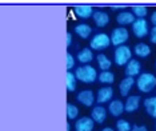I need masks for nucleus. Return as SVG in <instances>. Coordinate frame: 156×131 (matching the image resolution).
<instances>
[{"instance_id":"nucleus-3","label":"nucleus","mask_w":156,"mask_h":131,"mask_svg":"<svg viewBox=\"0 0 156 131\" xmlns=\"http://www.w3.org/2000/svg\"><path fill=\"white\" fill-rule=\"evenodd\" d=\"M113 56H115V63L118 66H126L132 60L131 59L132 58V51L127 45H120V47L116 48Z\"/></svg>"},{"instance_id":"nucleus-22","label":"nucleus","mask_w":156,"mask_h":131,"mask_svg":"<svg viewBox=\"0 0 156 131\" xmlns=\"http://www.w3.org/2000/svg\"><path fill=\"white\" fill-rule=\"evenodd\" d=\"M96 60H98V64H99V68L103 70V71H108L109 68H111V60H109L105 55L103 54H99L96 56Z\"/></svg>"},{"instance_id":"nucleus-6","label":"nucleus","mask_w":156,"mask_h":131,"mask_svg":"<svg viewBox=\"0 0 156 131\" xmlns=\"http://www.w3.org/2000/svg\"><path fill=\"white\" fill-rule=\"evenodd\" d=\"M132 31L136 38H145L148 34V23L144 19H136L132 24Z\"/></svg>"},{"instance_id":"nucleus-18","label":"nucleus","mask_w":156,"mask_h":131,"mask_svg":"<svg viewBox=\"0 0 156 131\" xmlns=\"http://www.w3.org/2000/svg\"><path fill=\"white\" fill-rule=\"evenodd\" d=\"M144 108H145V112H147L150 116L156 118V96L145 99L144 100Z\"/></svg>"},{"instance_id":"nucleus-27","label":"nucleus","mask_w":156,"mask_h":131,"mask_svg":"<svg viewBox=\"0 0 156 131\" xmlns=\"http://www.w3.org/2000/svg\"><path fill=\"white\" fill-rule=\"evenodd\" d=\"M131 125L128 120H124V119H120L116 122V130L118 131H131Z\"/></svg>"},{"instance_id":"nucleus-26","label":"nucleus","mask_w":156,"mask_h":131,"mask_svg":"<svg viewBox=\"0 0 156 131\" xmlns=\"http://www.w3.org/2000/svg\"><path fill=\"white\" fill-rule=\"evenodd\" d=\"M132 13L135 15V17H137V19H144V16L147 15V8L143 7V5L133 7V8H132Z\"/></svg>"},{"instance_id":"nucleus-31","label":"nucleus","mask_w":156,"mask_h":131,"mask_svg":"<svg viewBox=\"0 0 156 131\" xmlns=\"http://www.w3.org/2000/svg\"><path fill=\"white\" fill-rule=\"evenodd\" d=\"M71 43H72V34L68 32L67 34V47H69Z\"/></svg>"},{"instance_id":"nucleus-11","label":"nucleus","mask_w":156,"mask_h":131,"mask_svg":"<svg viewBox=\"0 0 156 131\" xmlns=\"http://www.w3.org/2000/svg\"><path fill=\"white\" fill-rule=\"evenodd\" d=\"M92 19H94L95 24H96L98 27H105L107 24L109 23V16L107 12H103V11H95L94 15H92Z\"/></svg>"},{"instance_id":"nucleus-14","label":"nucleus","mask_w":156,"mask_h":131,"mask_svg":"<svg viewBox=\"0 0 156 131\" xmlns=\"http://www.w3.org/2000/svg\"><path fill=\"white\" fill-rule=\"evenodd\" d=\"M139 103H140V96L137 95H132V96L127 98V102L124 104V108H126L127 112H135L137 108H139Z\"/></svg>"},{"instance_id":"nucleus-23","label":"nucleus","mask_w":156,"mask_h":131,"mask_svg":"<svg viewBox=\"0 0 156 131\" xmlns=\"http://www.w3.org/2000/svg\"><path fill=\"white\" fill-rule=\"evenodd\" d=\"M115 80V75L111 71H101V74L99 75V82L103 84H112Z\"/></svg>"},{"instance_id":"nucleus-29","label":"nucleus","mask_w":156,"mask_h":131,"mask_svg":"<svg viewBox=\"0 0 156 131\" xmlns=\"http://www.w3.org/2000/svg\"><path fill=\"white\" fill-rule=\"evenodd\" d=\"M150 40H151V43L156 44V27L151 28V31H150Z\"/></svg>"},{"instance_id":"nucleus-4","label":"nucleus","mask_w":156,"mask_h":131,"mask_svg":"<svg viewBox=\"0 0 156 131\" xmlns=\"http://www.w3.org/2000/svg\"><path fill=\"white\" fill-rule=\"evenodd\" d=\"M109 44H111V38L107 34H103V32L96 34L90 42V47L92 49H96V51H101V49L107 48Z\"/></svg>"},{"instance_id":"nucleus-17","label":"nucleus","mask_w":156,"mask_h":131,"mask_svg":"<svg viewBox=\"0 0 156 131\" xmlns=\"http://www.w3.org/2000/svg\"><path fill=\"white\" fill-rule=\"evenodd\" d=\"M73 11H75L76 16L80 17V19H88V17H91L94 15V9L90 5H77L75 7Z\"/></svg>"},{"instance_id":"nucleus-7","label":"nucleus","mask_w":156,"mask_h":131,"mask_svg":"<svg viewBox=\"0 0 156 131\" xmlns=\"http://www.w3.org/2000/svg\"><path fill=\"white\" fill-rule=\"evenodd\" d=\"M95 126V122L90 116H83V118L77 119L75 123V130L76 131H92Z\"/></svg>"},{"instance_id":"nucleus-24","label":"nucleus","mask_w":156,"mask_h":131,"mask_svg":"<svg viewBox=\"0 0 156 131\" xmlns=\"http://www.w3.org/2000/svg\"><path fill=\"white\" fill-rule=\"evenodd\" d=\"M76 80L77 78L75 74L72 72H67V90H68V93H73L76 88Z\"/></svg>"},{"instance_id":"nucleus-16","label":"nucleus","mask_w":156,"mask_h":131,"mask_svg":"<svg viewBox=\"0 0 156 131\" xmlns=\"http://www.w3.org/2000/svg\"><path fill=\"white\" fill-rule=\"evenodd\" d=\"M135 84V79L133 78H128L126 76L124 79L120 82V86H119V90H120V94L123 95V96H127L128 95V93L131 91V88L133 87Z\"/></svg>"},{"instance_id":"nucleus-32","label":"nucleus","mask_w":156,"mask_h":131,"mask_svg":"<svg viewBox=\"0 0 156 131\" xmlns=\"http://www.w3.org/2000/svg\"><path fill=\"white\" fill-rule=\"evenodd\" d=\"M151 23L154 24V27H156V11L152 13V16H151Z\"/></svg>"},{"instance_id":"nucleus-30","label":"nucleus","mask_w":156,"mask_h":131,"mask_svg":"<svg viewBox=\"0 0 156 131\" xmlns=\"http://www.w3.org/2000/svg\"><path fill=\"white\" fill-rule=\"evenodd\" d=\"M131 131H147V127L145 126H133Z\"/></svg>"},{"instance_id":"nucleus-28","label":"nucleus","mask_w":156,"mask_h":131,"mask_svg":"<svg viewBox=\"0 0 156 131\" xmlns=\"http://www.w3.org/2000/svg\"><path fill=\"white\" fill-rule=\"evenodd\" d=\"M75 66V60H73V56L71 54H67V70H71Z\"/></svg>"},{"instance_id":"nucleus-5","label":"nucleus","mask_w":156,"mask_h":131,"mask_svg":"<svg viewBox=\"0 0 156 131\" xmlns=\"http://www.w3.org/2000/svg\"><path fill=\"white\" fill-rule=\"evenodd\" d=\"M128 31H127V28L124 27H119V28H115V30L111 32V43L113 45H118V47H120V45H123L124 43H126L127 40H128Z\"/></svg>"},{"instance_id":"nucleus-8","label":"nucleus","mask_w":156,"mask_h":131,"mask_svg":"<svg viewBox=\"0 0 156 131\" xmlns=\"http://www.w3.org/2000/svg\"><path fill=\"white\" fill-rule=\"evenodd\" d=\"M77 102H80L83 106L86 107H91L95 102V96H94V93L91 90H84V91H80L77 94Z\"/></svg>"},{"instance_id":"nucleus-13","label":"nucleus","mask_w":156,"mask_h":131,"mask_svg":"<svg viewBox=\"0 0 156 131\" xmlns=\"http://www.w3.org/2000/svg\"><path fill=\"white\" fill-rule=\"evenodd\" d=\"M135 15L129 11H123L120 12L118 16H116V22H118L120 26H127V24H133L135 22Z\"/></svg>"},{"instance_id":"nucleus-10","label":"nucleus","mask_w":156,"mask_h":131,"mask_svg":"<svg viewBox=\"0 0 156 131\" xmlns=\"http://www.w3.org/2000/svg\"><path fill=\"white\" fill-rule=\"evenodd\" d=\"M112 96H113V90L109 86H105V87H101L98 91L96 100H98V103H105V102L111 100Z\"/></svg>"},{"instance_id":"nucleus-1","label":"nucleus","mask_w":156,"mask_h":131,"mask_svg":"<svg viewBox=\"0 0 156 131\" xmlns=\"http://www.w3.org/2000/svg\"><path fill=\"white\" fill-rule=\"evenodd\" d=\"M75 75L77 78V80H80V82H83V83H87V84L94 83L95 80H96V78H99L96 74V70L90 64L79 67V68L76 70Z\"/></svg>"},{"instance_id":"nucleus-21","label":"nucleus","mask_w":156,"mask_h":131,"mask_svg":"<svg viewBox=\"0 0 156 131\" xmlns=\"http://www.w3.org/2000/svg\"><path fill=\"white\" fill-rule=\"evenodd\" d=\"M77 59H79L80 63H83L84 66L88 64L92 59H94V55H92V51L90 48H83L81 51H79L77 54Z\"/></svg>"},{"instance_id":"nucleus-9","label":"nucleus","mask_w":156,"mask_h":131,"mask_svg":"<svg viewBox=\"0 0 156 131\" xmlns=\"http://www.w3.org/2000/svg\"><path fill=\"white\" fill-rule=\"evenodd\" d=\"M91 118H92V120H94L95 123L101 125V123L105 120V118H107V111H105V108L101 107V106H96V107L92 108Z\"/></svg>"},{"instance_id":"nucleus-19","label":"nucleus","mask_w":156,"mask_h":131,"mask_svg":"<svg viewBox=\"0 0 156 131\" xmlns=\"http://www.w3.org/2000/svg\"><path fill=\"white\" fill-rule=\"evenodd\" d=\"M75 32L79 35L81 39H87V38H90V35L92 34V28L88 26V24L81 23V24H77L75 27Z\"/></svg>"},{"instance_id":"nucleus-33","label":"nucleus","mask_w":156,"mask_h":131,"mask_svg":"<svg viewBox=\"0 0 156 131\" xmlns=\"http://www.w3.org/2000/svg\"><path fill=\"white\" fill-rule=\"evenodd\" d=\"M100 131H113L111 127H105V129H103V130H100Z\"/></svg>"},{"instance_id":"nucleus-20","label":"nucleus","mask_w":156,"mask_h":131,"mask_svg":"<svg viewBox=\"0 0 156 131\" xmlns=\"http://www.w3.org/2000/svg\"><path fill=\"white\" fill-rule=\"evenodd\" d=\"M135 54H136V56H139V58H147L151 54V48H150V45L145 43H137L135 45Z\"/></svg>"},{"instance_id":"nucleus-25","label":"nucleus","mask_w":156,"mask_h":131,"mask_svg":"<svg viewBox=\"0 0 156 131\" xmlns=\"http://www.w3.org/2000/svg\"><path fill=\"white\" fill-rule=\"evenodd\" d=\"M77 115H79V108L76 106L68 103L67 104V118L68 119H76Z\"/></svg>"},{"instance_id":"nucleus-15","label":"nucleus","mask_w":156,"mask_h":131,"mask_svg":"<svg viewBox=\"0 0 156 131\" xmlns=\"http://www.w3.org/2000/svg\"><path fill=\"white\" fill-rule=\"evenodd\" d=\"M140 68H141L140 63L137 62V60L132 59L128 64H127V67H126V75L128 78H133V76L139 75V74H140Z\"/></svg>"},{"instance_id":"nucleus-12","label":"nucleus","mask_w":156,"mask_h":131,"mask_svg":"<svg viewBox=\"0 0 156 131\" xmlns=\"http://www.w3.org/2000/svg\"><path fill=\"white\" fill-rule=\"evenodd\" d=\"M124 111L126 108H124V103L122 100H112L108 106V112L112 116H120Z\"/></svg>"},{"instance_id":"nucleus-2","label":"nucleus","mask_w":156,"mask_h":131,"mask_svg":"<svg viewBox=\"0 0 156 131\" xmlns=\"http://www.w3.org/2000/svg\"><path fill=\"white\" fill-rule=\"evenodd\" d=\"M136 84L141 93H151L156 86V76L151 72L140 74L139 78H137Z\"/></svg>"}]
</instances>
